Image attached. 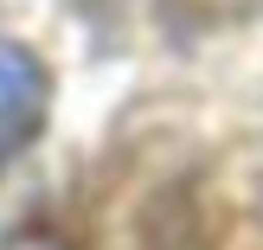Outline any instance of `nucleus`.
<instances>
[{"mask_svg": "<svg viewBox=\"0 0 263 250\" xmlns=\"http://www.w3.org/2000/svg\"><path fill=\"white\" fill-rule=\"evenodd\" d=\"M45 97H51V84L39 71V58L13 39H0V161L20 141H32V128L45 122Z\"/></svg>", "mask_w": 263, "mask_h": 250, "instance_id": "nucleus-1", "label": "nucleus"}]
</instances>
